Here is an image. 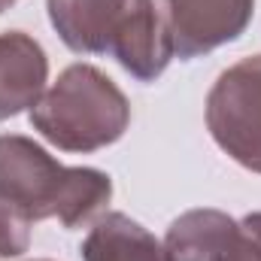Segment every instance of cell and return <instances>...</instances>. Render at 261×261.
Wrapping results in <instances>:
<instances>
[{"label": "cell", "mask_w": 261, "mask_h": 261, "mask_svg": "<svg viewBox=\"0 0 261 261\" xmlns=\"http://www.w3.org/2000/svg\"><path fill=\"white\" fill-rule=\"evenodd\" d=\"M67 49L107 55L140 82H155L173 58L158 0H46Z\"/></svg>", "instance_id": "1"}, {"label": "cell", "mask_w": 261, "mask_h": 261, "mask_svg": "<svg viewBox=\"0 0 261 261\" xmlns=\"http://www.w3.org/2000/svg\"><path fill=\"white\" fill-rule=\"evenodd\" d=\"M113 197V179L94 167H64L21 134L0 137V200L31 222L58 219L67 231L94 225Z\"/></svg>", "instance_id": "2"}, {"label": "cell", "mask_w": 261, "mask_h": 261, "mask_svg": "<svg viewBox=\"0 0 261 261\" xmlns=\"http://www.w3.org/2000/svg\"><path fill=\"white\" fill-rule=\"evenodd\" d=\"M130 103L97 67L70 64L31 110V128L64 152H97L125 137Z\"/></svg>", "instance_id": "3"}, {"label": "cell", "mask_w": 261, "mask_h": 261, "mask_svg": "<svg viewBox=\"0 0 261 261\" xmlns=\"http://www.w3.org/2000/svg\"><path fill=\"white\" fill-rule=\"evenodd\" d=\"M206 130L231 161L261 173V55L216 76L206 94Z\"/></svg>", "instance_id": "4"}, {"label": "cell", "mask_w": 261, "mask_h": 261, "mask_svg": "<svg viewBox=\"0 0 261 261\" xmlns=\"http://www.w3.org/2000/svg\"><path fill=\"white\" fill-rule=\"evenodd\" d=\"M255 0H164V24L173 55L200 58L234 43L252 21Z\"/></svg>", "instance_id": "5"}, {"label": "cell", "mask_w": 261, "mask_h": 261, "mask_svg": "<svg viewBox=\"0 0 261 261\" xmlns=\"http://www.w3.org/2000/svg\"><path fill=\"white\" fill-rule=\"evenodd\" d=\"M49 82V58L24 31L0 34V122L12 119L43 97Z\"/></svg>", "instance_id": "6"}, {"label": "cell", "mask_w": 261, "mask_h": 261, "mask_svg": "<svg viewBox=\"0 0 261 261\" xmlns=\"http://www.w3.org/2000/svg\"><path fill=\"white\" fill-rule=\"evenodd\" d=\"M82 261H170L164 243L125 213H103L82 240Z\"/></svg>", "instance_id": "7"}, {"label": "cell", "mask_w": 261, "mask_h": 261, "mask_svg": "<svg viewBox=\"0 0 261 261\" xmlns=\"http://www.w3.org/2000/svg\"><path fill=\"white\" fill-rule=\"evenodd\" d=\"M237 219L222 210H189L170 222L164 252L170 261H213L228 243Z\"/></svg>", "instance_id": "8"}, {"label": "cell", "mask_w": 261, "mask_h": 261, "mask_svg": "<svg viewBox=\"0 0 261 261\" xmlns=\"http://www.w3.org/2000/svg\"><path fill=\"white\" fill-rule=\"evenodd\" d=\"M213 261H261V213L237 219L228 243L216 252Z\"/></svg>", "instance_id": "9"}, {"label": "cell", "mask_w": 261, "mask_h": 261, "mask_svg": "<svg viewBox=\"0 0 261 261\" xmlns=\"http://www.w3.org/2000/svg\"><path fill=\"white\" fill-rule=\"evenodd\" d=\"M31 246V219L0 200V258H18Z\"/></svg>", "instance_id": "10"}, {"label": "cell", "mask_w": 261, "mask_h": 261, "mask_svg": "<svg viewBox=\"0 0 261 261\" xmlns=\"http://www.w3.org/2000/svg\"><path fill=\"white\" fill-rule=\"evenodd\" d=\"M12 3H18V0H0V15H3V12H6V9L12 6Z\"/></svg>", "instance_id": "11"}, {"label": "cell", "mask_w": 261, "mask_h": 261, "mask_svg": "<svg viewBox=\"0 0 261 261\" xmlns=\"http://www.w3.org/2000/svg\"><path fill=\"white\" fill-rule=\"evenodd\" d=\"M34 261H49V258H34Z\"/></svg>", "instance_id": "12"}]
</instances>
